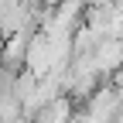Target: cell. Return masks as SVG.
Segmentation results:
<instances>
[{
    "label": "cell",
    "instance_id": "6da1fadb",
    "mask_svg": "<svg viewBox=\"0 0 123 123\" xmlns=\"http://www.w3.org/2000/svg\"><path fill=\"white\" fill-rule=\"evenodd\" d=\"M68 113H72L68 99H55V103H48V106L38 113L34 123H68Z\"/></svg>",
    "mask_w": 123,
    "mask_h": 123
}]
</instances>
